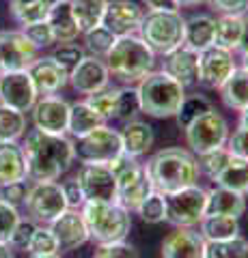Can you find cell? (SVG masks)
Wrapping results in <instances>:
<instances>
[{
  "mask_svg": "<svg viewBox=\"0 0 248 258\" xmlns=\"http://www.w3.org/2000/svg\"><path fill=\"white\" fill-rule=\"evenodd\" d=\"M26 155L28 179L39 181H57L65 174L76 159L74 142L65 134H45L41 129H30L22 144Z\"/></svg>",
  "mask_w": 248,
  "mask_h": 258,
  "instance_id": "obj_1",
  "label": "cell"
},
{
  "mask_svg": "<svg viewBox=\"0 0 248 258\" xmlns=\"http://www.w3.org/2000/svg\"><path fill=\"white\" fill-rule=\"evenodd\" d=\"M145 170L154 189L160 194H171L196 185L199 174H201L196 157L190 151L179 147L158 151L147 161Z\"/></svg>",
  "mask_w": 248,
  "mask_h": 258,
  "instance_id": "obj_2",
  "label": "cell"
},
{
  "mask_svg": "<svg viewBox=\"0 0 248 258\" xmlns=\"http://www.w3.org/2000/svg\"><path fill=\"white\" fill-rule=\"evenodd\" d=\"M154 62H156L154 50L136 35L117 37V41L106 54L108 71L125 84L140 82L147 74H151Z\"/></svg>",
  "mask_w": 248,
  "mask_h": 258,
  "instance_id": "obj_3",
  "label": "cell"
},
{
  "mask_svg": "<svg viewBox=\"0 0 248 258\" xmlns=\"http://www.w3.org/2000/svg\"><path fill=\"white\" fill-rule=\"evenodd\" d=\"M80 209L89 230V239L97 243L125 241V237L130 235L132 215L117 200H84Z\"/></svg>",
  "mask_w": 248,
  "mask_h": 258,
  "instance_id": "obj_4",
  "label": "cell"
},
{
  "mask_svg": "<svg viewBox=\"0 0 248 258\" xmlns=\"http://www.w3.org/2000/svg\"><path fill=\"white\" fill-rule=\"evenodd\" d=\"M140 99V112L154 118H171L177 114L186 88L166 71H151L136 86Z\"/></svg>",
  "mask_w": 248,
  "mask_h": 258,
  "instance_id": "obj_5",
  "label": "cell"
},
{
  "mask_svg": "<svg viewBox=\"0 0 248 258\" xmlns=\"http://www.w3.org/2000/svg\"><path fill=\"white\" fill-rule=\"evenodd\" d=\"M108 168L113 170L117 181V203H121L127 211H136L142 200L156 191L145 166L130 153L121 151L113 161H108Z\"/></svg>",
  "mask_w": 248,
  "mask_h": 258,
  "instance_id": "obj_6",
  "label": "cell"
},
{
  "mask_svg": "<svg viewBox=\"0 0 248 258\" xmlns=\"http://www.w3.org/2000/svg\"><path fill=\"white\" fill-rule=\"evenodd\" d=\"M183 22L179 11H147L138 26L140 39L154 54H169L183 45Z\"/></svg>",
  "mask_w": 248,
  "mask_h": 258,
  "instance_id": "obj_7",
  "label": "cell"
},
{
  "mask_svg": "<svg viewBox=\"0 0 248 258\" xmlns=\"http://www.w3.org/2000/svg\"><path fill=\"white\" fill-rule=\"evenodd\" d=\"M207 191L199 185H190L177 191L164 194V220L177 228H192L205 217Z\"/></svg>",
  "mask_w": 248,
  "mask_h": 258,
  "instance_id": "obj_8",
  "label": "cell"
},
{
  "mask_svg": "<svg viewBox=\"0 0 248 258\" xmlns=\"http://www.w3.org/2000/svg\"><path fill=\"white\" fill-rule=\"evenodd\" d=\"M227 138H229V125L225 116L218 114L214 108L186 127V142L196 155L225 147Z\"/></svg>",
  "mask_w": 248,
  "mask_h": 258,
  "instance_id": "obj_9",
  "label": "cell"
},
{
  "mask_svg": "<svg viewBox=\"0 0 248 258\" xmlns=\"http://www.w3.org/2000/svg\"><path fill=\"white\" fill-rule=\"evenodd\" d=\"M121 151V136L117 129H110L106 125L95 127L74 144V153L82 164H108Z\"/></svg>",
  "mask_w": 248,
  "mask_h": 258,
  "instance_id": "obj_10",
  "label": "cell"
},
{
  "mask_svg": "<svg viewBox=\"0 0 248 258\" xmlns=\"http://www.w3.org/2000/svg\"><path fill=\"white\" fill-rule=\"evenodd\" d=\"M24 207L35 224H50L54 217H59L65 209H69L57 181H39L33 187H28Z\"/></svg>",
  "mask_w": 248,
  "mask_h": 258,
  "instance_id": "obj_11",
  "label": "cell"
},
{
  "mask_svg": "<svg viewBox=\"0 0 248 258\" xmlns=\"http://www.w3.org/2000/svg\"><path fill=\"white\" fill-rule=\"evenodd\" d=\"M37 88L28 71H3L0 74V103L18 112H30L37 101Z\"/></svg>",
  "mask_w": 248,
  "mask_h": 258,
  "instance_id": "obj_12",
  "label": "cell"
},
{
  "mask_svg": "<svg viewBox=\"0 0 248 258\" xmlns=\"http://www.w3.org/2000/svg\"><path fill=\"white\" fill-rule=\"evenodd\" d=\"M235 71L233 52L222 50L218 45H210L199 52V84L205 88H220L227 78Z\"/></svg>",
  "mask_w": 248,
  "mask_h": 258,
  "instance_id": "obj_13",
  "label": "cell"
},
{
  "mask_svg": "<svg viewBox=\"0 0 248 258\" xmlns=\"http://www.w3.org/2000/svg\"><path fill=\"white\" fill-rule=\"evenodd\" d=\"M37 58V47L24 35V30H3L0 60L3 71H26Z\"/></svg>",
  "mask_w": 248,
  "mask_h": 258,
  "instance_id": "obj_14",
  "label": "cell"
},
{
  "mask_svg": "<svg viewBox=\"0 0 248 258\" xmlns=\"http://www.w3.org/2000/svg\"><path fill=\"white\" fill-rule=\"evenodd\" d=\"M76 179L86 200H117V181L108 164H82Z\"/></svg>",
  "mask_w": 248,
  "mask_h": 258,
  "instance_id": "obj_15",
  "label": "cell"
},
{
  "mask_svg": "<svg viewBox=\"0 0 248 258\" xmlns=\"http://www.w3.org/2000/svg\"><path fill=\"white\" fill-rule=\"evenodd\" d=\"M35 129L45 134H67L69 125V103L57 95H43L33 106Z\"/></svg>",
  "mask_w": 248,
  "mask_h": 258,
  "instance_id": "obj_16",
  "label": "cell"
},
{
  "mask_svg": "<svg viewBox=\"0 0 248 258\" xmlns=\"http://www.w3.org/2000/svg\"><path fill=\"white\" fill-rule=\"evenodd\" d=\"M142 15H145L142 7L132 3V0H108L102 26L108 28L115 37L134 35V32H138Z\"/></svg>",
  "mask_w": 248,
  "mask_h": 258,
  "instance_id": "obj_17",
  "label": "cell"
},
{
  "mask_svg": "<svg viewBox=\"0 0 248 258\" xmlns=\"http://www.w3.org/2000/svg\"><path fill=\"white\" fill-rule=\"evenodd\" d=\"M50 230L59 243V249H78L89 241V230H86L84 217L76 209H65L59 217L50 222Z\"/></svg>",
  "mask_w": 248,
  "mask_h": 258,
  "instance_id": "obj_18",
  "label": "cell"
},
{
  "mask_svg": "<svg viewBox=\"0 0 248 258\" xmlns=\"http://www.w3.org/2000/svg\"><path fill=\"white\" fill-rule=\"evenodd\" d=\"M110 71L100 56H84L78 62V67L69 74V84L74 86V91L82 95H91L102 91L104 86H108Z\"/></svg>",
  "mask_w": 248,
  "mask_h": 258,
  "instance_id": "obj_19",
  "label": "cell"
},
{
  "mask_svg": "<svg viewBox=\"0 0 248 258\" xmlns=\"http://www.w3.org/2000/svg\"><path fill=\"white\" fill-rule=\"evenodd\" d=\"M26 71H28V76L33 80L39 95H54L69 82V74L52 58V56L35 58Z\"/></svg>",
  "mask_w": 248,
  "mask_h": 258,
  "instance_id": "obj_20",
  "label": "cell"
},
{
  "mask_svg": "<svg viewBox=\"0 0 248 258\" xmlns=\"http://www.w3.org/2000/svg\"><path fill=\"white\" fill-rule=\"evenodd\" d=\"M207 241L192 228H177L162 241V258H205Z\"/></svg>",
  "mask_w": 248,
  "mask_h": 258,
  "instance_id": "obj_21",
  "label": "cell"
},
{
  "mask_svg": "<svg viewBox=\"0 0 248 258\" xmlns=\"http://www.w3.org/2000/svg\"><path fill=\"white\" fill-rule=\"evenodd\" d=\"M171 78H175L183 88L199 84V52L181 45L177 50L164 54V67Z\"/></svg>",
  "mask_w": 248,
  "mask_h": 258,
  "instance_id": "obj_22",
  "label": "cell"
},
{
  "mask_svg": "<svg viewBox=\"0 0 248 258\" xmlns=\"http://www.w3.org/2000/svg\"><path fill=\"white\" fill-rule=\"evenodd\" d=\"M26 155L18 140H3L0 142V185L26 181Z\"/></svg>",
  "mask_w": 248,
  "mask_h": 258,
  "instance_id": "obj_23",
  "label": "cell"
},
{
  "mask_svg": "<svg viewBox=\"0 0 248 258\" xmlns=\"http://www.w3.org/2000/svg\"><path fill=\"white\" fill-rule=\"evenodd\" d=\"M246 211V194H239L227 187H214L207 191V205L205 215H227V217H239Z\"/></svg>",
  "mask_w": 248,
  "mask_h": 258,
  "instance_id": "obj_24",
  "label": "cell"
},
{
  "mask_svg": "<svg viewBox=\"0 0 248 258\" xmlns=\"http://www.w3.org/2000/svg\"><path fill=\"white\" fill-rule=\"evenodd\" d=\"M45 22L50 24V28H52L54 43H74L80 35V28L76 24L74 13H71L69 0H59L50 9V13H47Z\"/></svg>",
  "mask_w": 248,
  "mask_h": 258,
  "instance_id": "obj_25",
  "label": "cell"
},
{
  "mask_svg": "<svg viewBox=\"0 0 248 258\" xmlns=\"http://www.w3.org/2000/svg\"><path fill=\"white\" fill-rule=\"evenodd\" d=\"M121 136V147L125 153H130L134 157H140L145 155V153L151 149V144H154V127L145 120H127L123 125V129L119 132Z\"/></svg>",
  "mask_w": 248,
  "mask_h": 258,
  "instance_id": "obj_26",
  "label": "cell"
},
{
  "mask_svg": "<svg viewBox=\"0 0 248 258\" xmlns=\"http://www.w3.org/2000/svg\"><path fill=\"white\" fill-rule=\"evenodd\" d=\"M183 45L194 52H203L214 45V18L190 15L183 22Z\"/></svg>",
  "mask_w": 248,
  "mask_h": 258,
  "instance_id": "obj_27",
  "label": "cell"
},
{
  "mask_svg": "<svg viewBox=\"0 0 248 258\" xmlns=\"http://www.w3.org/2000/svg\"><path fill=\"white\" fill-rule=\"evenodd\" d=\"M220 97L222 103L231 110H239L248 108V71L246 69H237L227 78V82L220 86Z\"/></svg>",
  "mask_w": 248,
  "mask_h": 258,
  "instance_id": "obj_28",
  "label": "cell"
},
{
  "mask_svg": "<svg viewBox=\"0 0 248 258\" xmlns=\"http://www.w3.org/2000/svg\"><path fill=\"white\" fill-rule=\"evenodd\" d=\"M242 30H244L242 15H220L218 20H214V45L235 52L239 45Z\"/></svg>",
  "mask_w": 248,
  "mask_h": 258,
  "instance_id": "obj_29",
  "label": "cell"
},
{
  "mask_svg": "<svg viewBox=\"0 0 248 258\" xmlns=\"http://www.w3.org/2000/svg\"><path fill=\"white\" fill-rule=\"evenodd\" d=\"M106 125L97 112H95L86 101H78L69 106V125H67V134H71L74 138H82L84 134L93 132L95 127Z\"/></svg>",
  "mask_w": 248,
  "mask_h": 258,
  "instance_id": "obj_30",
  "label": "cell"
},
{
  "mask_svg": "<svg viewBox=\"0 0 248 258\" xmlns=\"http://www.w3.org/2000/svg\"><path fill=\"white\" fill-rule=\"evenodd\" d=\"M106 5L108 0H69V7L80 28V35L100 26L104 11H106Z\"/></svg>",
  "mask_w": 248,
  "mask_h": 258,
  "instance_id": "obj_31",
  "label": "cell"
},
{
  "mask_svg": "<svg viewBox=\"0 0 248 258\" xmlns=\"http://www.w3.org/2000/svg\"><path fill=\"white\" fill-rule=\"evenodd\" d=\"M201 235L207 243L214 241H227L239 235V224L235 217H227V215H205L201 222Z\"/></svg>",
  "mask_w": 248,
  "mask_h": 258,
  "instance_id": "obj_32",
  "label": "cell"
},
{
  "mask_svg": "<svg viewBox=\"0 0 248 258\" xmlns=\"http://www.w3.org/2000/svg\"><path fill=\"white\" fill-rule=\"evenodd\" d=\"M214 183L220 185V187L239 191V194H248V159L231 155L227 166L214 179Z\"/></svg>",
  "mask_w": 248,
  "mask_h": 258,
  "instance_id": "obj_33",
  "label": "cell"
},
{
  "mask_svg": "<svg viewBox=\"0 0 248 258\" xmlns=\"http://www.w3.org/2000/svg\"><path fill=\"white\" fill-rule=\"evenodd\" d=\"M9 9L15 22L28 26L35 22H45L52 7L45 0H9Z\"/></svg>",
  "mask_w": 248,
  "mask_h": 258,
  "instance_id": "obj_34",
  "label": "cell"
},
{
  "mask_svg": "<svg viewBox=\"0 0 248 258\" xmlns=\"http://www.w3.org/2000/svg\"><path fill=\"white\" fill-rule=\"evenodd\" d=\"M26 132V116L9 106L0 103V142L3 140H18Z\"/></svg>",
  "mask_w": 248,
  "mask_h": 258,
  "instance_id": "obj_35",
  "label": "cell"
},
{
  "mask_svg": "<svg viewBox=\"0 0 248 258\" xmlns=\"http://www.w3.org/2000/svg\"><path fill=\"white\" fill-rule=\"evenodd\" d=\"M210 110H212L210 99H205L203 95H190V97H183L175 118H177V125L181 129H186L192 120H196L199 116L205 114V112H210Z\"/></svg>",
  "mask_w": 248,
  "mask_h": 258,
  "instance_id": "obj_36",
  "label": "cell"
},
{
  "mask_svg": "<svg viewBox=\"0 0 248 258\" xmlns=\"http://www.w3.org/2000/svg\"><path fill=\"white\" fill-rule=\"evenodd\" d=\"M205 258H248V241L237 235L227 241L207 243Z\"/></svg>",
  "mask_w": 248,
  "mask_h": 258,
  "instance_id": "obj_37",
  "label": "cell"
},
{
  "mask_svg": "<svg viewBox=\"0 0 248 258\" xmlns=\"http://www.w3.org/2000/svg\"><path fill=\"white\" fill-rule=\"evenodd\" d=\"M117 97H119V88L104 86L102 91L86 95V103H89V106H91L95 112H97V114H100L104 120H108V118H115Z\"/></svg>",
  "mask_w": 248,
  "mask_h": 258,
  "instance_id": "obj_38",
  "label": "cell"
},
{
  "mask_svg": "<svg viewBox=\"0 0 248 258\" xmlns=\"http://www.w3.org/2000/svg\"><path fill=\"white\" fill-rule=\"evenodd\" d=\"M138 112H140V99H138V91H136V86L127 84L125 88H119L115 118L127 123V120L136 118V114H138Z\"/></svg>",
  "mask_w": 248,
  "mask_h": 258,
  "instance_id": "obj_39",
  "label": "cell"
},
{
  "mask_svg": "<svg viewBox=\"0 0 248 258\" xmlns=\"http://www.w3.org/2000/svg\"><path fill=\"white\" fill-rule=\"evenodd\" d=\"M115 41H117V37L108 28H104L102 24L91 28L89 32H84V45H86V50L91 52V56H100V58L106 56Z\"/></svg>",
  "mask_w": 248,
  "mask_h": 258,
  "instance_id": "obj_40",
  "label": "cell"
},
{
  "mask_svg": "<svg viewBox=\"0 0 248 258\" xmlns=\"http://www.w3.org/2000/svg\"><path fill=\"white\" fill-rule=\"evenodd\" d=\"M26 252L33 254V256L57 254L59 252V243H57V239H54L52 230L45 228L43 224H39L35 228V232H33V237H30V243L26 247Z\"/></svg>",
  "mask_w": 248,
  "mask_h": 258,
  "instance_id": "obj_41",
  "label": "cell"
},
{
  "mask_svg": "<svg viewBox=\"0 0 248 258\" xmlns=\"http://www.w3.org/2000/svg\"><path fill=\"white\" fill-rule=\"evenodd\" d=\"M231 159V153L227 147H220V149H214L210 153H203V155H199V170L203 174H207L210 179L214 181L216 176L222 172V168L227 166V161Z\"/></svg>",
  "mask_w": 248,
  "mask_h": 258,
  "instance_id": "obj_42",
  "label": "cell"
},
{
  "mask_svg": "<svg viewBox=\"0 0 248 258\" xmlns=\"http://www.w3.org/2000/svg\"><path fill=\"white\" fill-rule=\"evenodd\" d=\"M136 213H138L140 220L147 222V224H160V222H164V217H166L164 194H160V191L149 194V196L142 200V205L136 209Z\"/></svg>",
  "mask_w": 248,
  "mask_h": 258,
  "instance_id": "obj_43",
  "label": "cell"
},
{
  "mask_svg": "<svg viewBox=\"0 0 248 258\" xmlns=\"http://www.w3.org/2000/svg\"><path fill=\"white\" fill-rule=\"evenodd\" d=\"M52 58L57 60L61 67L67 71V74H71V71L78 67V62L84 58V50L80 45H76V43H61L57 50H54Z\"/></svg>",
  "mask_w": 248,
  "mask_h": 258,
  "instance_id": "obj_44",
  "label": "cell"
},
{
  "mask_svg": "<svg viewBox=\"0 0 248 258\" xmlns=\"http://www.w3.org/2000/svg\"><path fill=\"white\" fill-rule=\"evenodd\" d=\"M93 258H138V252L125 241H113V243H97Z\"/></svg>",
  "mask_w": 248,
  "mask_h": 258,
  "instance_id": "obj_45",
  "label": "cell"
},
{
  "mask_svg": "<svg viewBox=\"0 0 248 258\" xmlns=\"http://www.w3.org/2000/svg\"><path fill=\"white\" fill-rule=\"evenodd\" d=\"M24 35L30 39L37 50L39 47H50L54 43V35H52V28L47 22H35V24H28L24 26Z\"/></svg>",
  "mask_w": 248,
  "mask_h": 258,
  "instance_id": "obj_46",
  "label": "cell"
},
{
  "mask_svg": "<svg viewBox=\"0 0 248 258\" xmlns=\"http://www.w3.org/2000/svg\"><path fill=\"white\" fill-rule=\"evenodd\" d=\"M37 228V224L33 220H20L18 226L13 228L11 237H9V247L11 249H22V252H26V247L30 243V237H33V232Z\"/></svg>",
  "mask_w": 248,
  "mask_h": 258,
  "instance_id": "obj_47",
  "label": "cell"
},
{
  "mask_svg": "<svg viewBox=\"0 0 248 258\" xmlns=\"http://www.w3.org/2000/svg\"><path fill=\"white\" fill-rule=\"evenodd\" d=\"M20 220L22 217L18 213V207H11V205H7L5 200H0V243L9 241L11 232Z\"/></svg>",
  "mask_w": 248,
  "mask_h": 258,
  "instance_id": "obj_48",
  "label": "cell"
},
{
  "mask_svg": "<svg viewBox=\"0 0 248 258\" xmlns=\"http://www.w3.org/2000/svg\"><path fill=\"white\" fill-rule=\"evenodd\" d=\"M28 194V185L26 181H15V183H5L0 185V200H5L11 207H20L24 205Z\"/></svg>",
  "mask_w": 248,
  "mask_h": 258,
  "instance_id": "obj_49",
  "label": "cell"
},
{
  "mask_svg": "<svg viewBox=\"0 0 248 258\" xmlns=\"http://www.w3.org/2000/svg\"><path fill=\"white\" fill-rule=\"evenodd\" d=\"M220 15H244L248 13V0H207Z\"/></svg>",
  "mask_w": 248,
  "mask_h": 258,
  "instance_id": "obj_50",
  "label": "cell"
},
{
  "mask_svg": "<svg viewBox=\"0 0 248 258\" xmlns=\"http://www.w3.org/2000/svg\"><path fill=\"white\" fill-rule=\"evenodd\" d=\"M61 189H63V196H65V203L69 209H80L84 205V194L82 187H80L78 179H69L65 183H61Z\"/></svg>",
  "mask_w": 248,
  "mask_h": 258,
  "instance_id": "obj_51",
  "label": "cell"
},
{
  "mask_svg": "<svg viewBox=\"0 0 248 258\" xmlns=\"http://www.w3.org/2000/svg\"><path fill=\"white\" fill-rule=\"evenodd\" d=\"M227 149L233 157L248 159V129L239 127L237 132H233V136L227 138Z\"/></svg>",
  "mask_w": 248,
  "mask_h": 258,
  "instance_id": "obj_52",
  "label": "cell"
},
{
  "mask_svg": "<svg viewBox=\"0 0 248 258\" xmlns=\"http://www.w3.org/2000/svg\"><path fill=\"white\" fill-rule=\"evenodd\" d=\"M149 11H179V5L175 0H142Z\"/></svg>",
  "mask_w": 248,
  "mask_h": 258,
  "instance_id": "obj_53",
  "label": "cell"
},
{
  "mask_svg": "<svg viewBox=\"0 0 248 258\" xmlns=\"http://www.w3.org/2000/svg\"><path fill=\"white\" fill-rule=\"evenodd\" d=\"M237 50L246 54L248 52V18H244V30H242V37H239V45H237Z\"/></svg>",
  "mask_w": 248,
  "mask_h": 258,
  "instance_id": "obj_54",
  "label": "cell"
},
{
  "mask_svg": "<svg viewBox=\"0 0 248 258\" xmlns=\"http://www.w3.org/2000/svg\"><path fill=\"white\" fill-rule=\"evenodd\" d=\"M0 258H13V249L9 243H0Z\"/></svg>",
  "mask_w": 248,
  "mask_h": 258,
  "instance_id": "obj_55",
  "label": "cell"
},
{
  "mask_svg": "<svg viewBox=\"0 0 248 258\" xmlns=\"http://www.w3.org/2000/svg\"><path fill=\"white\" fill-rule=\"evenodd\" d=\"M179 7H192V5H201V3H207V0H175Z\"/></svg>",
  "mask_w": 248,
  "mask_h": 258,
  "instance_id": "obj_56",
  "label": "cell"
},
{
  "mask_svg": "<svg viewBox=\"0 0 248 258\" xmlns=\"http://www.w3.org/2000/svg\"><path fill=\"white\" fill-rule=\"evenodd\" d=\"M239 127L248 129V108H244V110H242V116H239Z\"/></svg>",
  "mask_w": 248,
  "mask_h": 258,
  "instance_id": "obj_57",
  "label": "cell"
},
{
  "mask_svg": "<svg viewBox=\"0 0 248 258\" xmlns=\"http://www.w3.org/2000/svg\"><path fill=\"white\" fill-rule=\"evenodd\" d=\"M28 258H61V254L57 252V254H47V256H33V254H30Z\"/></svg>",
  "mask_w": 248,
  "mask_h": 258,
  "instance_id": "obj_58",
  "label": "cell"
},
{
  "mask_svg": "<svg viewBox=\"0 0 248 258\" xmlns=\"http://www.w3.org/2000/svg\"><path fill=\"white\" fill-rule=\"evenodd\" d=\"M242 69H246V71H248V52L244 54V58H242Z\"/></svg>",
  "mask_w": 248,
  "mask_h": 258,
  "instance_id": "obj_59",
  "label": "cell"
},
{
  "mask_svg": "<svg viewBox=\"0 0 248 258\" xmlns=\"http://www.w3.org/2000/svg\"><path fill=\"white\" fill-rule=\"evenodd\" d=\"M0 41H3V30H0ZM0 74H3V60H0Z\"/></svg>",
  "mask_w": 248,
  "mask_h": 258,
  "instance_id": "obj_60",
  "label": "cell"
},
{
  "mask_svg": "<svg viewBox=\"0 0 248 258\" xmlns=\"http://www.w3.org/2000/svg\"><path fill=\"white\" fill-rule=\"evenodd\" d=\"M45 3H47V5H50V7H54V5H57V3H59V0H45Z\"/></svg>",
  "mask_w": 248,
  "mask_h": 258,
  "instance_id": "obj_61",
  "label": "cell"
}]
</instances>
